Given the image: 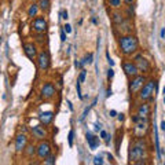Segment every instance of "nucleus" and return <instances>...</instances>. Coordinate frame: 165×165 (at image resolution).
Masks as SVG:
<instances>
[{"mask_svg":"<svg viewBox=\"0 0 165 165\" xmlns=\"http://www.w3.org/2000/svg\"><path fill=\"white\" fill-rule=\"evenodd\" d=\"M39 8L43 13H48L50 11V7H51V2L50 0H39Z\"/></svg>","mask_w":165,"mask_h":165,"instance_id":"obj_18","label":"nucleus"},{"mask_svg":"<svg viewBox=\"0 0 165 165\" xmlns=\"http://www.w3.org/2000/svg\"><path fill=\"white\" fill-rule=\"evenodd\" d=\"M94 164H99V165H102L103 164V160L101 157H99V155H96L95 158H94Z\"/></svg>","mask_w":165,"mask_h":165,"instance_id":"obj_29","label":"nucleus"},{"mask_svg":"<svg viewBox=\"0 0 165 165\" xmlns=\"http://www.w3.org/2000/svg\"><path fill=\"white\" fill-rule=\"evenodd\" d=\"M117 116V111L116 110H110V117H116Z\"/></svg>","mask_w":165,"mask_h":165,"instance_id":"obj_38","label":"nucleus"},{"mask_svg":"<svg viewBox=\"0 0 165 165\" xmlns=\"http://www.w3.org/2000/svg\"><path fill=\"white\" fill-rule=\"evenodd\" d=\"M32 135H33L36 139H44V138H47V132H46V129L43 128L41 125H36V127H33L32 128Z\"/></svg>","mask_w":165,"mask_h":165,"instance_id":"obj_14","label":"nucleus"},{"mask_svg":"<svg viewBox=\"0 0 165 165\" xmlns=\"http://www.w3.org/2000/svg\"><path fill=\"white\" fill-rule=\"evenodd\" d=\"M135 65L138 66L139 72H147V70L150 69L149 61H147L144 57H142V55H136V57H135Z\"/></svg>","mask_w":165,"mask_h":165,"instance_id":"obj_11","label":"nucleus"},{"mask_svg":"<svg viewBox=\"0 0 165 165\" xmlns=\"http://www.w3.org/2000/svg\"><path fill=\"white\" fill-rule=\"evenodd\" d=\"M165 37V28L161 29V39H164Z\"/></svg>","mask_w":165,"mask_h":165,"instance_id":"obj_39","label":"nucleus"},{"mask_svg":"<svg viewBox=\"0 0 165 165\" xmlns=\"http://www.w3.org/2000/svg\"><path fill=\"white\" fill-rule=\"evenodd\" d=\"M39 4H32L30 7L28 8V17H32V18H33V17H36L37 15V13H39Z\"/></svg>","mask_w":165,"mask_h":165,"instance_id":"obj_22","label":"nucleus"},{"mask_svg":"<svg viewBox=\"0 0 165 165\" xmlns=\"http://www.w3.org/2000/svg\"><path fill=\"white\" fill-rule=\"evenodd\" d=\"M150 114V106L147 103H143L138 107V116L139 117H149Z\"/></svg>","mask_w":165,"mask_h":165,"instance_id":"obj_16","label":"nucleus"},{"mask_svg":"<svg viewBox=\"0 0 165 165\" xmlns=\"http://www.w3.org/2000/svg\"><path fill=\"white\" fill-rule=\"evenodd\" d=\"M95 129L99 131V129H101V124H95Z\"/></svg>","mask_w":165,"mask_h":165,"instance_id":"obj_43","label":"nucleus"},{"mask_svg":"<svg viewBox=\"0 0 165 165\" xmlns=\"http://www.w3.org/2000/svg\"><path fill=\"white\" fill-rule=\"evenodd\" d=\"M55 94V88L51 82H47V84L43 85L41 88V98L43 99H51Z\"/></svg>","mask_w":165,"mask_h":165,"instance_id":"obj_12","label":"nucleus"},{"mask_svg":"<svg viewBox=\"0 0 165 165\" xmlns=\"http://www.w3.org/2000/svg\"><path fill=\"white\" fill-rule=\"evenodd\" d=\"M107 4L113 8H120L121 7V0H107Z\"/></svg>","mask_w":165,"mask_h":165,"instance_id":"obj_24","label":"nucleus"},{"mask_svg":"<svg viewBox=\"0 0 165 165\" xmlns=\"http://www.w3.org/2000/svg\"><path fill=\"white\" fill-rule=\"evenodd\" d=\"M65 40H66V32L62 30L61 32V41H65Z\"/></svg>","mask_w":165,"mask_h":165,"instance_id":"obj_35","label":"nucleus"},{"mask_svg":"<svg viewBox=\"0 0 165 165\" xmlns=\"http://www.w3.org/2000/svg\"><path fill=\"white\" fill-rule=\"evenodd\" d=\"M92 59H94V57H92V54H88L87 57L84 58V61H82V63H92Z\"/></svg>","mask_w":165,"mask_h":165,"instance_id":"obj_25","label":"nucleus"},{"mask_svg":"<svg viewBox=\"0 0 165 165\" xmlns=\"http://www.w3.org/2000/svg\"><path fill=\"white\" fill-rule=\"evenodd\" d=\"M69 146H73V139H74V131H70L69 132Z\"/></svg>","mask_w":165,"mask_h":165,"instance_id":"obj_26","label":"nucleus"},{"mask_svg":"<svg viewBox=\"0 0 165 165\" xmlns=\"http://www.w3.org/2000/svg\"><path fill=\"white\" fill-rule=\"evenodd\" d=\"M55 161H57L55 154H48L46 158H44V164H46V165H54Z\"/></svg>","mask_w":165,"mask_h":165,"instance_id":"obj_23","label":"nucleus"},{"mask_svg":"<svg viewBox=\"0 0 165 165\" xmlns=\"http://www.w3.org/2000/svg\"><path fill=\"white\" fill-rule=\"evenodd\" d=\"M123 69L128 77H135V76H138V73H139V69H138V66L135 65V62H124Z\"/></svg>","mask_w":165,"mask_h":165,"instance_id":"obj_6","label":"nucleus"},{"mask_svg":"<svg viewBox=\"0 0 165 165\" xmlns=\"http://www.w3.org/2000/svg\"><path fill=\"white\" fill-rule=\"evenodd\" d=\"M154 139H155V150H157V157L158 160L161 158V149H160V139H158V132H157V128L154 125Z\"/></svg>","mask_w":165,"mask_h":165,"instance_id":"obj_21","label":"nucleus"},{"mask_svg":"<svg viewBox=\"0 0 165 165\" xmlns=\"http://www.w3.org/2000/svg\"><path fill=\"white\" fill-rule=\"evenodd\" d=\"M164 103H165V95H164Z\"/></svg>","mask_w":165,"mask_h":165,"instance_id":"obj_46","label":"nucleus"},{"mask_svg":"<svg viewBox=\"0 0 165 165\" xmlns=\"http://www.w3.org/2000/svg\"><path fill=\"white\" fill-rule=\"evenodd\" d=\"M124 3H125V4H132V3H134V0H123Z\"/></svg>","mask_w":165,"mask_h":165,"instance_id":"obj_40","label":"nucleus"},{"mask_svg":"<svg viewBox=\"0 0 165 165\" xmlns=\"http://www.w3.org/2000/svg\"><path fill=\"white\" fill-rule=\"evenodd\" d=\"M119 121H124V114H119Z\"/></svg>","mask_w":165,"mask_h":165,"instance_id":"obj_41","label":"nucleus"},{"mask_svg":"<svg viewBox=\"0 0 165 165\" xmlns=\"http://www.w3.org/2000/svg\"><path fill=\"white\" fill-rule=\"evenodd\" d=\"M161 129H163V131H165V121L161 123Z\"/></svg>","mask_w":165,"mask_h":165,"instance_id":"obj_44","label":"nucleus"},{"mask_svg":"<svg viewBox=\"0 0 165 165\" xmlns=\"http://www.w3.org/2000/svg\"><path fill=\"white\" fill-rule=\"evenodd\" d=\"M101 138L106 139V138H107V132H106V131H101Z\"/></svg>","mask_w":165,"mask_h":165,"instance_id":"obj_37","label":"nucleus"},{"mask_svg":"<svg viewBox=\"0 0 165 165\" xmlns=\"http://www.w3.org/2000/svg\"><path fill=\"white\" fill-rule=\"evenodd\" d=\"M84 80H85V70H81L80 76H78V81H80V82H84Z\"/></svg>","mask_w":165,"mask_h":165,"instance_id":"obj_28","label":"nucleus"},{"mask_svg":"<svg viewBox=\"0 0 165 165\" xmlns=\"http://www.w3.org/2000/svg\"><path fill=\"white\" fill-rule=\"evenodd\" d=\"M139 120H140V117L138 116V114H136V116H132V121H134L135 124H138V123H139Z\"/></svg>","mask_w":165,"mask_h":165,"instance_id":"obj_34","label":"nucleus"},{"mask_svg":"<svg viewBox=\"0 0 165 165\" xmlns=\"http://www.w3.org/2000/svg\"><path fill=\"white\" fill-rule=\"evenodd\" d=\"M37 66L40 70H47L50 67V55L47 51H41L37 55Z\"/></svg>","mask_w":165,"mask_h":165,"instance_id":"obj_5","label":"nucleus"},{"mask_svg":"<svg viewBox=\"0 0 165 165\" xmlns=\"http://www.w3.org/2000/svg\"><path fill=\"white\" fill-rule=\"evenodd\" d=\"M111 95V90H110V88H109V90H107V92H106V96H107V98H109V96H110Z\"/></svg>","mask_w":165,"mask_h":165,"instance_id":"obj_42","label":"nucleus"},{"mask_svg":"<svg viewBox=\"0 0 165 165\" xmlns=\"http://www.w3.org/2000/svg\"><path fill=\"white\" fill-rule=\"evenodd\" d=\"M39 119L43 125H50L52 123V120H54V113L52 111H43V113H40Z\"/></svg>","mask_w":165,"mask_h":165,"instance_id":"obj_15","label":"nucleus"},{"mask_svg":"<svg viewBox=\"0 0 165 165\" xmlns=\"http://www.w3.org/2000/svg\"><path fill=\"white\" fill-rule=\"evenodd\" d=\"M23 153H25V155L26 157H33L34 155V153H37V147H34L33 144H26V147H25V150H23Z\"/></svg>","mask_w":165,"mask_h":165,"instance_id":"obj_19","label":"nucleus"},{"mask_svg":"<svg viewBox=\"0 0 165 165\" xmlns=\"http://www.w3.org/2000/svg\"><path fill=\"white\" fill-rule=\"evenodd\" d=\"M111 19H113V23L114 25H120L121 22H124L125 21V18H124V15L121 13H114L113 15H111Z\"/></svg>","mask_w":165,"mask_h":165,"instance_id":"obj_20","label":"nucleus"},{"mask_svg":"<svg viewBox=\"0 0 165 165\" xmlns=\"http://www.w3.org/2000/svg\"><path fill=\"white\" fill-rule=\"evenodd\" d=\"M144 82H146V78L143 76H135V77H132L131 82H129V91H131V94L139 92L142 90Z\"/></svg>","mask_w":165,"mask_h":165,"instance_id":"obj_4","label":"nucleus"},{"mask_svg":"<svg viewBox=\"0 0 165 165\" xmlns=\"http://www.w3.org/2000/svg\"><path fill=\"white\" fill-rule=\"evenodd\" d=\"M155 87H157V82H155L154 80H149L146 81L143 84L142 90L139 91V98L142 99V101H149L150 98L153 96V94L155 92Z\"/></svg>","mask_w":165,"mask_h":165,"instance_id":"obj_3","label":"nucleus"},{"mask_svg":"<svg viewBox=\"0 0 165 165\" xmlns=\"http://www.w3.org/2000/svg\"><path fill=\"white\" fill-rule=\"evenodd\" d=\"M113 76H114V70L113 69H109L107 70V78H109V80H111V78H113Z\"/></svg>","mask_w":165,"mask_h":165,"instance_id":"obj_32","label":"nucleus"},{"mask_svg":"<svg viewBox=\"0 0 165 165\" xmlns=\"http://www.w3.org/2000/svg\"><path fill=\"white\" fill-rule=\"evenodd\" d=\"M61 15H62V17H61L62 19H67V18H69V17H67V11H66V10H63V11H62V13H61Z\"/></svg>","mask_w":165,"mask_h":165,"instance_id":"obj_33","label":"nucleus"},{"mask_svg":"<svg viewBox=\"0 0 165 165\" xmlns=\"http://www.w3.org/2000/svg\"><path fill=\"white\" fill-rule=\"evenodd\" d=\"M117 26V29H119L120 32H121L123 34H131V32H132V23H131V21L129 19H125L124 22H121L120 25H116Z\"/></svg>","mask_w":165,"mask_h":165,"instance_id":"obj_13","label":"nucleus"},{"mask_svg":"<svg viewBox=\"0 0 165 165\" xmlns=\"http://www.w3.org/2000/svg\"><path fill=\"white\" fill-rule=\"evenodd\" d=\"M63 30L66 32V33H72V26H70L69 23H66V25L63 26Z\"/></svg>","mask_w":165,"mask_h":165,"instance_id":"obj_30","label":"nucleus"},{"mask_svg":"<svg viewBox=\"0 0 165 165\" xmlns=\"http://www.w3.org/2000/svg\"><path fill=\"white\" fill-rule=\"evenodd\" d=\"M106 58H107V62H109V65L110 66H114V61L110 58V55H109V52H106Z\"/></svg>","mask_w":165,"mask_h":165,"instance_id":"obj_31","label":"nucleus"},{"mask_svg":"<svg viewBox=\"0 0 165 165\" xmlns=\"http://www.w3.org/2000/svg\"><path fill=\"white\" fill-rule=\"evenodd\" d=\"M80 84L81 82L80 81H77V85H76V88H77V95H78V98L82 99V94H81V88H80Z\"/></svg>","mask_w":165,"mask_h":165,"instance_id":"obj_27","label":"nucleus"},{"mask_svg":"<svg viewBox=\"0 0 165 165\" xmlns=\"http://www.w3.org/2000/svg\"><path fill=\"white\" fill-rule=\"evenodd\" d=\"M85 138H87V140H88V144H90L91 150H95L96 147H98V144H99V139H98V138L92 136V135H91L90 132H88V134L85 135Z\"/></svg>","mask_w":165,"mask_h":165,"instance_id":"obj_17","label":"nucleus"},{"mask_svg":"<svg viewBox=\"0 0 165 165\" xmlns=\"http://www.w3.org/2000/svg\"><path fill=\"white\" fill-rule=\"evenodd\" d=\"M32 2H36V0H32Z\"/></svg>","mask_w":165,"mask_h":165,"instance_id":"obj_48","label":"nucleus"},{"mask_svg":"<svg viewBox=\"0 0 165 165\" xmlns=\"http://www.w3.org/2000/svg\"><path fill=\"white\" fill-rule=\"evenodd\" d=\"M48 154H51V146H50V143L41 142L39 146H37V157L44 160Z\"/></svg>","mask_w":165,"mask_h":165,"instance_id":"obj_9","label":"nucleus"},{"mask_svg":"<svg viewBox=\"0 0 165 165\" xmlns=\"http://www.w3.org/2000/svg\"><path fill=\"white\" fill-rule=\"evenodd\" d=\"M147 151V146L142 139L135 140L129 147V161L131 163H138L139 160H143Z\"/></svg>","mask_w":165,"mask_h":165,"instance_id":"obj_2","label":"nucleus"},{"mask_svg":"<svg viewBox=\"0 0 165 165\" xmlns=\"http://www.w3.org/2000/svg\"><path fill=\"white\" fill-rule=\"evenodd\" d=\"M82 65H84L82 62H78V61H76V62H74V66L77 67V69H80V67H82Z\"/></svg>","mask_w":165,"mask_h":165,"instance_id":"obj_36","label":"nucleus"},{"mask_svg":"<svg viewBox=\"0 0 165 165\" xmlns=\"http://www.w3.org/2000/svg\"><path fill=\"white\" fill-rule=\"evenodd\" d=\"M32 29L36 33H44L47 30V21L44 18H36L32 22Z\"/></svg>","mask_w":165,"mask_h":165,"instance_id":"obj_8","label":"nucleus"},{"mask_svg":"<svg viewBox=\"0 0 165 165\" xmlns=\"http://www.w3.org/2000/svg\"><path fill=\"white\" fill-rule=\"evenodd\" d=\"M119 46L124 55H132L139 47V41L132 34H123L119 40Z\"/></svg>","mask_w":165,"mask_h":165,"instance_id":"obj_1","label":"nucleus"},{"mask_svg":"<svg viewBox=\"0 0 165 165\" xmlns=\"http://www.w3.org/2000/svg\"><path fill=\"white\" fill-rule=\"evenodd\" d=\"M163 40H164V43H165V37H164V39H163Z\"/></svg>","mask_w":165,"mask_h":165,"instance_id":"obj_47","label":"nucleus"},{"mask_svg":"<svg viewBox=\"0 0 165 165\" xmlns=\"http://www.w3.org/2000/svg\"><path fill=\"white\" fill-rule=\"evenodd\" d=\"M26 144H28V138L25 134H19L15 138V151L17 153H22L25 150Z\"/></svg>","mask_w":165,"mask_h":165,"instance_id":"obj_10","label":"nucleus"},{"mask_svg":"<svg viewBox=\"0 0 165 165\" xmlns=\"http://www.w3.org/2000/svg\"><path fill=\"white\" fill-rule=\"evenodd\" d=\"M163 92H164V95H165V87H164V90H163Z\"/></svg>","mask_w":165,"mask_h":165,"instance_id":"obj_45","label":"nucleus"},{"mask_svg":"<svg viewBox=\"0 0 165 165\" xmlns=\"http://www.w3.org/2000/svg\"><path fill=\"white\" fill-rule=\"evenodd\" d=\"M23 51H25V54H26V57L29 58L30 61H34L37 58V47H36V44H33V43H26V44H23Z\"/></svg>","mask_w":165,"mask_h":165,"instance_id":"obj_7","label":"nucleus"}]
</instances>
